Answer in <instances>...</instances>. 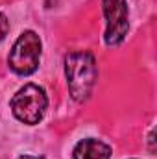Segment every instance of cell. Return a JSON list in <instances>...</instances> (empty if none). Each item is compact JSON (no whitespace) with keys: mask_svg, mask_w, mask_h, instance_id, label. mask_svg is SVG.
<instances>
[{"mask_svg":"<svg viewBox=\"0 0 157 159\" xmlns=\"http://www.w3.org/2000/svg\"><path fill=\"white\" fill-rule=\"evenodd\" d=\"M65 76L70 96L76 102H85L96 83V61L89 52H72L65 57Z\"/></svg>","mask_w":157,"mask_h":159,"instance_id":"cell-1","label":"cell"},{"mask_svg":"<svg viewBox=\"0 0 157 159\" xmlns=\"http://www.w3.org/2000/svg\"><path fill=\"white\" fill-rule=\"evenodd\" d=\"M48 98L44 91L35 83H28L22 89L17 91V94L11 98V111L15 119L24 124H37L46 111Z\"/></svg>","mask_w":157,"mask_h":159,"instance_id":"cell-2","label":"cell"},{"mask_svg":"<svg viewBox=\"0 0 157 159\" xmlns=\"http://www.w3.org/2000/svg\"><path fill=\"white\" fill-rule=\"evenodd\" d=\"M41 59V39L35 32H24L15 41L9 54V67L20 76L35 72Z\"/></svg>","mask_w":157,"mask_h":159,"instance_id":"cell-3","label":"cell"},{"mask_svg":"<svg viewBox=\"0 0 157 159\" xmlns=\"http://www.w3.org/2000/svg\"><path fill=\"white\" fill-rule=\"evenodd\" d=\"M104 17H105V44H120L129 30V13L126 0H102Z\"/></svg>","mask_w":157,"mask_h":159,"instance_id":"cell-4","label":"cell"},{"mask_svg":"<svg viewBox=\"0 0 157 159\" xmlns=\"http://www.w3.org/2000/svg\"><path fill=\"white\" fill-rule=\"evenodd\" d=\"M74 159H111V148L98 139H83L72 150Z\"/></svg>","mask_w":157,"mask_h":159,"instance_id":"cell-5","label":"cell"},{"mask_svg":"<svg viewBox=\"0 0 157 159\" xmlns=\"http://www.w3.org/2000/svg\"><path fill=\"white\" fill-rule=\"evenodd\" d=\"M7 32H9V20L6 19V15H4V13H0V41L6 39Z\"/></svg>","mask_w":157,"mask_h":159,"instance_id":"cell-6","label":"cell"},{"mask_svg":"<svg viewBox=\"0 0 157 159\" xmlns=\"http://www.w3.org/2000/svg\"><path fill=\"white\" fill-rule=\"evenodd\" d=\"M19 159H43V157H34V156H22V157Z\"/></svg>","mask_w":157,"mask_h":159,"instance_id":"cell-7","label":"cell"}]
</instances>
